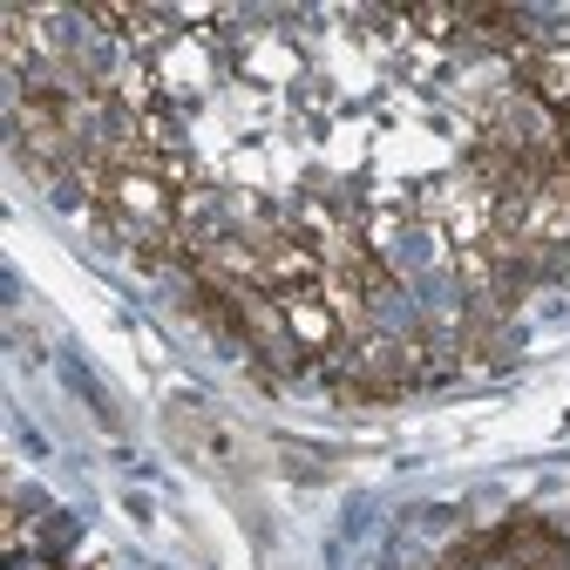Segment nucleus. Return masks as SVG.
<instances>
[{"instance_id":"nucleus-4","label":"nucleus","mask_w":570,"mask_h":570,"mask_svg":"<svg viewBox=\"0 0 570 570\" xmlns=\"http://www.w3.org/2000/svg\"><path fill=\"white\" fill-rule=\"evenodd\" d=\"M170 435H177V449L184 455H204L210 469H238V442L225 435L218 421H210L204 407H190V401H177L170 407Z\"/></svg>"},{"instance_id":"nucleus-6","label":"nucleus","mask_w":570,"mask_h":570,"mask_svg":"<svg viewBox=\"0 0 570 570\" xmlns=\"http://www.w3.org/2000/svg\"><path fill=\"white\" fill-rule=\"evenodd\" d=\"M563 142H570V116H563Z\"/></svg>"},{"instance_id":"nucleus-2","label":"nucleus","mask_w":570,"mask_h":570,"mask_svg":"<svg viewBox=\"0 0 570 570\" xmlns=\"http://www.w3.org/2000/svg\"><path fill=\"white\" fill-rule=\"evenodd\" d=\"M517 68H523V89L550 116H570V41H530L517 48Z\"/></svg>"},{"instance_id":"nucleus-5","label":"nucleus","mask_w":570,"mask_h":570,"mask_svg":"<svg viewBox=\"0 0 570 570\" xmlns=\"http://www.w3.org/2000/svg\"><path fill=\"white\" fill-rule=\"evenodd\" d=\"M462 35H475V41H523L530 35V14L523 8H462Z\"/></svg>"},{"instance_id":"nucleus-3","label":"nucleus","mask_w":570,"mask_h":570,"mask_svg":"<svg viewBox=\"0 0 570 570\" xmlns=\"http://www.w3.org/2000/svg\"><path fill=\"white\" fill-rule=\"evenodd\" d=\"M150 76H157V96H170V102H190V96H204L210 89V55L197 48V35H177L157 61H150Z\"/></svg>"},{"instance_id":"nucleus-1","label":"nucleus","mask_w":570,"mask_h":570,"mask_svg":"<svg viewBox=\"0 0 570 570\" xmlns=\"http://www.w3.org/2000/svg\"><path fill=\"white\" fill-rule=\"evenodd\" d=\"M272 299H278V320H285V333H293L299 353H333L346 340V326H340V313L326 299V285H299V293H272Z\"/></svg>"}]
</instances>
